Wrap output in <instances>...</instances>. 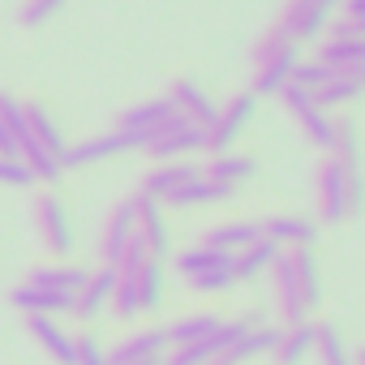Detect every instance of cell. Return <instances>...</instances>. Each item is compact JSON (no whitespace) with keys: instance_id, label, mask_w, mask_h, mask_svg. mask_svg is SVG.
<instances>
[{"instance_id":"obj_48","label":"cell","mask_w":365,"mask_h":365,"mask_svg":"<svg viewBox=\"0 0 365 365\" xmlns=\"http://www.w3.org/2000/svg\"><path fill=\"white\" fill-rule=\"evenodd\" d=\"M361 82H365V69H361Z\"/></svg>"},{"instance_id":"obj_4","label":"cell","mask_w":365,"mask_h":365,"mask_svg":"<svg viewBox=\"0 0 365 365\" xmlns=\"http://www.w3.org/2000/svg\"><path fill=\"white\" fill-rule=\"evenodd\" d=\"M31 215H35V232H39V241L48 245V254L65 258V254L73 250V220H69V207L61 202V194L43 190V194L35 198Z\"/></svg>"},{"instance_id":"obj_45","label":"cell","mask_w":365,"mask_h":365,"mask_svg":"<svg viewBox=\"0 0 365 365\" xmlns=\"http://www.w3.org/2000/svg\"><path fill=\"white\" fill-rule=\"evenodd\" d=\"M352 365H365V348H361V352H352Z\"/></svg>"},{"instance_id":"obj_38","label":"cell","mask_w":365,"mask_h":365,"mask_svg":"<svg viewBox=\"0 0 365 365\" xmlns=\"http://www.w3.org/2000/svg\"><path fill=\"white\" fill-rule=\"evenodd\" d=\"M331 78H335V73H331V69H327L322 61H301V65L292 69V82H297L301 91H309V95H314L318 86H327Z\"/></svg>"},{"instance_id":"obj_15","label":"cell","mask_w":365,"mask_h":365,"mask_svg":"<svg viewBox=\"0 0 365 365\" xmlns=\"http://www.w3.org/2000/svg\"><path fill=\"white\" fill-rule=\"evenodd\" d=\"M262 237L279 250H301V245H314L318 241V224L305 220V215H267L262 224Z\"/></svg>"},{"instance_id":"obj_2","label":"cell","mask_w":365,"mask_h":365,"mask_svg":"<svg viewBox=\"0 0 365 365\" xmlns=\"http://www.w3.org/2000/svg\"><path fill=\"white\" fill-rule=\"evenodd\" d=\"M356 176V163H339L335 155H327L314 172V194H318V220L322 224H339L348 220V180Z\"/></svg>"},{"instance_id":"obj_20","label":"cell","mask_w":365,"mask_h":365,"mask_svg":"<svg viewBox=\"0 0 365 365\" xmlns=\"http://www.w3.org/2000/svg\"><path fill=\"white\" fill-rule=\"evenodd\" d=\"M288 254V267L297 275V288H301V301L305 309L314 314L318 301H322V275H318V258H314V245H301V250H284Z\"/></svg>"},{"instance_id":"obj_8","label":"cell","mask_w":365,"mask_h":365,"mask_svg":"<svg viewBox=\"0 0 365 365\" xmlns=\"http://www.w3.org/2000/svg\"><path fill=\"white\" fill-rule=\"evenodd\" d=\"M172 116H176V112H172V103H168V99H146V103L125 108L116 129L133 142V150H146V142H150V138H155V133H159Z\"/></svg>"},{"instance_id":"obj_46","label":"cell","mask_w":365,"mask_h":365,"mask_svg":"<svg viewBox=\"0 0 365 365\" xmlns=\"http://www.w3.org/2000/svg\"><path fill=\"white\" fill-rule=\"evenodd\" d=\"M322 5H327V9H339V5H344V0H322Z\"/></svg>"},{"instance_id":"obj_9","label":"cell","mask_w":365,"mask_h":365,"mask_svg":"<svg viewBox=\"0 0 365 365\" xmlns=\"http://www.w3.org/2000/svg\"><path fill=\"white\" fill-rule=\"evenodd\" d=\"M327 18H331V9L322 5V0H288V5L279 9V22H275V31L301 48V43H309V39H314V35L327 26Z\"/></svg>"},{"instance_id":"obj_32","label":"cell","mask_w":365,"mask_h":365,"mask_svg":"<svg viewBox=\"0 0 365 365\" xmlns=\"http://www.w3.org/2000/svg\"><path fill=\"white\" fill-rule=\"evenodd\" d=\"M220 267H232V254H220V250H207V245H194L185 254H176V271L185 279H198V275L220 271Z\"/></svg>"},{"instance_id":"obj_27","label":"cell","mask_w":365,"mask_h":365,"mask_svg":"<svg viewBox=\"0 0 365 365\" xmlns=\"http://www.w3.org/2000/svg\"><path fill=\"white\" fill-rule=\"evenodd\" d=\"M279 254H284V250H279V245H271L267 237H262V241H254L250 250L232 254V275H237V284H241V279H254V275H267V271H271V262H275Z\"/></svg>"},{"instance_id":"obj_28","label":"cell","mask_w":365,"mask_h":365,"mask_svg":"<svg viewBox=\"0 0 365 365\" xmlns=\"http://www.w3.org/2000/svg\"><path fill=\"white\" fill-rule=\"evenodd\" d=\"M232 194H237L232 185H220V180L198 176V180H190L185 190H176V194L168 198V207H211V202H228Z\"/></svg>"},{"instance_id":"obj_40","label":"cell","mask_w":365,"mask_h":365,"mask_svg":"<svg viewBox=\"0 0 365 365\" xmlns=\"http://www.w3.org/2000/svg\"><path fill=\"white\" fill-rule=\"evenodd\" d=\"M331 155L339 163H356V129L348 120H335V142H331Z\"/></svg>"},{"instance_id":"obj_1","label":"cell","mask_w":365,"mask_h":365,"mask_svg":"<svg viewBox=\"0 0 365 365\" xmlns=\"http://www.w3.org/2000/svg\"><path fill=\"white\" fill-rule=\"evenodd\" d=\"M297 65H301V48L292 39H284L279 31H267L254 43V99L279 95L292 82V69Z\"/></svg>"},{"instance_id":"obj_6","label":"cell","mask_w":365,"mask_h":365,"mask_svg":"<svg viewBox=\"0 0 365 365\" xmlns=\"http://www.w3.org/2000/svg\"><path fill=\"white\" fill-rule=\"evenodd\" d=\"M267 279H271V305H275V318H279L284 327L309 322V309H305V301H301V288H297V275H292V267H288V254H279V258L271 262Z\"/></svg>"},{"instance_id":"obj_26","label":"cell","mask_w":365,"mask_h":365,"mask_svg":"<svg viewBox=\"0 0 365 365\" xmlns=\"http://www.w3.org/2000/svg\"><path fill=\"white\" fill-rule=\"evenodd\" d=\"M86 275H91V271H82V267H35V271L26 275V284H31V288H48V292H69V297H78L82 284H86Z\"/></svg>"},{"instance_id":"obj_42","label":"cell","mask_w":365,"mask_h":365,"mask_svg":"<svg viewBox=\"0 0 365 365\" xmlns=\"http://www.w3.org/2000/svg\"><path fill=\"white\" fill-rule=\"evenodd\" d=\"M56 9H65V0H26V5H22V26H39V22H48Z\"/></svg>"},{"instance_id":"obj_14","label":"cell","mask_w":365,"mask_h":365,"mask_svg":"<svg viewBox=\"0 0 365 365\" xmlns=\"http://www.w3.org/2000/svg\"><path fill=\"white\" fill-rule=\"evenodd\" d=\"M168 352V335L163 327H146V331H133L125 335L120 344L108 348V365H142V361H163Z\"/></svg>"},{"instance_id":"obj_34","label":"cell","mask_w":365,"mask_h":365,"mask_svg":"<svg viewBox=\"0 0 365 365\" xmlns=\"http://www.w3.org/2000/svg\"><path fill=\"white\" fill-rule=\"evenodd\" d=\"M159 301H163V267L150 258L138 271V305H142V314H150V309H159Z\"/></svg>"},{"instance_id":"obj_13","label":"cell","mask_w":365,"mask_h":365,"mask_svg":"<svg viewBox=\"0 0 365 365\" xmlns=\"http://www.w3.org/2000/svg\"><path fill=\"white\" fill-rule=\"evenodd\" d=\"M198 176H202V168H198V163H185V159L159 163V168H150V172L142 176L138 194H142V198H155V202H168L176 190H185L190 180H198Z\"/></svg>"},{"instance_id":"obj_21","label":"cell","mask_w":365,"mask_h":365,"mask_svg":"<svg viewBox=\"0 0 365 365\" xmlns=\"http://www.w3.org/2000/svg\"><path fill=\"white\" fill-rule=\"evenodd\" d=\"M318 61L331 69V73H361L365 69V39H344V35H331L318 52Z\"/></svg>"},{"instance_id":"obj_37","label":"cell","mask_w":365,"mask_h":365,"mask_svg":"<svg viewBox=\"0 0 365 365\" xmlns=\"http://www.w3.org/2000/svg\"><path fill=\"white\" fill-rule=\"evenodd\" d=\"M0 120H5V129L18 138V146L26 142V108L14 95H5V91H0Z\"/></svg>"},{"instance_id":"obj_23","label":"cell","mask_w":365,"mask_h":365,"mask_svg":"<svg viewBox=\"0 0 365 365\" xmlns=\"http://www.w3.org/2000/svg\"><path fill=\"white\" fill-rule=\"evenodd\" d=\"M26 108V138L35 142V146H43L48 155H65L69 150V142L61 138V129H56V120L48 116V108H39V103H22Z\"/></svg>"},{"instance_id":"obj_24","label":"cell","mask_w":365,"mask_h":365,"mask_svg":"<svg viewBox=\"0 0 365 365\" xmlns=\"http://www.w3.org/2000/svg\"><path fill=\"white\" fill-rule=\"evenodd\" d=\"M254 241H262V228H258V224H245V220L220 224V228H211V232L202 237V245H207V250H220V254H241V250H250Z\"/></svg>"},{"instance_id":"obj_30","label":"cell","mask_w":365,"mask_h":365,"mask_svg":"<svg viewBox=\"0 0 365 365\" xmlns=\"http://www.w3.org/2000/svg\"><path fill=\"white\" fill-rule=\"evenodd\" d=\"M361 91H365L361 73H335L327 86H318V91H314V103H318L322 112H335V108H348Z\"/></svg>"},{"instance_id":"obj_22","label":"cell","mask_w":365,"mask_h":365,"mask_svg":"<svg viewBox=\"0 0 365 365\" xmlns=\"http://www.w3.org/2000/svg\"><path fill=\"white\" fill-rule=\"evenodd\" d=\"M220 322H224V318H220V314H211V309H194V314H185V318H176V322H168V327H163V335H168V348L198 344V339H207V335H211Z\"/></svg>"},{"instance_id":"obj_43","label":"cell","mask_w":365,"mask_h":365,"mask_svg":"<svg viewBox=\"0 0 365 365\" xmlns=\"http://www.w3.org/2000/svg\"><path fill=\"white\" fill-rule=\"evenodd\" d=\"M0 155H5V159H18V155H22V146H18V138L5 129V120H0Z\"/></svg>"},{"instance_id":"obj_25","label":"cell","mask_w":365,"mask_h":365,"mask_svg":"<svg viewBox=\"0 0 365 365\" xmlns=\"http://www.w3.org/2000/svg\"><path fill=\"white\" fill-rule=\"evenodd\" d=\"M314 352V322H297V327H279V344L271 352L275 365H301Z\"/></svg>"},{"instance_id":"obj_31","label":"cell","mask_w":365,"mask_h":365,"mask_svg":"<svg viewBox=\"0 0 365 365\" xmlns=\"http://www.w3.org/2000/svg\"><path fill=\"white\" fill-rule=\"evenodd\" d=\"M314 352H318V365H352V352L335 322H314Z\"/></svg>"},{"instance_id":"obj_29","label":"cell","mask_w":365,"mask_h":365,"mask_svg":"<svg viewBox=\"0 0 365 365\" xmlns=\"http://www.w3.org/2000/svg\"><path fill=\"white\" fill-rule=\"evenodd\" d=\"M254 172H258V163L250 155H232V150L228 155H211V163L202 168L207 180H220V185H232V190L241 185V180H250Z\"/></svg>"},{"instance_id":"obj_33","label":"cell","mask_w":365,"mask_h":365,"mask_svg":"<svg viewBox=\"0 0 365 365\" xmlns=\"http://www.w3.org/2000/svg\"><path fill=\"white\" fill-rule=\"evenodd\" d=\"M18 159L31 168V176H35V180H61V172H65V163H61L56 155H48L43 146H35L31 138L22 142V155H18Z\"/></svg>"},{"instance_id":"obj_36","label":"cell","mask_w":365,"mask_h":365,"mask_svg":"<svg viewBox=\"0 0 365 365\" xmlns=\"http://www.w3.org/2000/svg\"><path fill=\"white\" fill-rule=\"evenodd\" d=\"M73 365H108V348L99 344V335H73Z\"/></svg>"},{"instance_id":"obj_10","label":"cell","mask_w":365,"mask_h":365,"mask_svg":"<svg viewBox=\"0 0 365 365\" xmlns=\"http://www.w3.org/2000/svg\"><path fill=\"white\" fill-rule=\"evenodd\" d=\"M129 207H133V224H138V237H142L146 254H150L155 262H159V258H168V245H172V237H168L163 202H155V198H142V194H133V198H129Z\"/></svg>"},{"instance_id":"obj_39","label":"cell","mask_w":365,"mask_h":365,"mask_svg":"<svg viewBox=\"0 0 365 365\" xmlns=\"http://www.w3.org/2000/svg\"><path fill=\"white\" fill-rule=\"evenodd\" d=\"M190 288L202 292V297H211V292H228V288H237V275H232V267H220V271H207V275L190 279Z\"/></svg>"},{"instance_id":"obj_16","label":"cell","mask_w":365,"mask_h":365,"mask_svg":"<svg viewBox=\"0 0 365 365\" xmlns=\"http://www.w3.org/2000/svg\"><path fill=\"white\" fill-rule=\"evenodd\" d=\"M116 279H120V271H116V267H99V271H91V275H86V284H82V292L73 297V314H78V318H99V314L112 305Z\"/></svg>"},{"instance_id":"obj_19","label":"cell","mask_w":365,"mask_h":365,"mask_svg":"<svg viewBox=\"0 0 365 365\" xmlns=\"http://www.w3.org/2000/svg\"><path fill=\"white\" fill-rule=\"evenodd\" d=\"M26 331H31V339L39 344V352H48L56 365H73V335H69L56 318L31 314V318H26Z\"/></svg>"},{"instance_id":"obj_35","label":"cell","mask_w":365,"mask_h":365,"mask_svg":"<svg viewBox=\"0 0 365 365\" xmlns=\"http://www.w3.org/2000/svg\"><path fill=\"white\" fill-rule=\"evenodd\" d=\"M112 314H116V318H138V314H142V305H138V271L116 279V292H112Z\"/></svg>"},{"instance_id":"obj_18","label":"cell","mask_w":365,"mask_h":365,"mask_svg":"<svg viewBox=\"0 0 365 365\" xmlns=\"http://www.w3.org/2000/svg\"><path fill=\"white\" fill-rule=\"evenodd\" d=\"M9 305L18 314H43V318H56V314H73V297L69 292H48V288H31V284H18L9 292Z\"/></svg>"},{"instance_id":"obj_5","label":"cell","mask_w":365,"mask_h":365,"mask_svg":"<svg viewBox=\"0 0 365 365\" xmlns=\"http://www.w3.org/2000/svg\"><path fill=\"white\" fill-rule=\"evenodd\" d=\"M275 99H284V108L297 116V125H301V133L318 146V150H331V142H335V120L314 103V95L309 91H301L297 82H288Z\"/></svg>"},{"instance_id":"obj_17","label":"cell","mask_w":365,"mask_h":365,"mask_svg":"<svg viewBox=\"0 0 365 365\" xmlns=\"http://www.w3.org/2000/svg\"><path fill=\"white\" fill-rule=\"evenodd\" d=\"M125 150H133V142L120 129H112V133H99V138H86V142L69 146L61 155V163L65 168H86V163H99V159H112V155H125Z\"/></svg>"},{"instance_id":"obj_47","label":"cell","mask_w":365,"mask_h":365,"mask_svg":"<svg viewBox=\"0 0 365 365\" xmlns=\"http://www.w3.org/2000/svg\"><path fill=\"white\" fill-rule=\"evenodd\" d=\"M142 365H159V361H142Z\"/></svg>"},{"instance_id":"obj_41","label":"cell","mask_w":365,"mask_h":365,"mask_svg":"<svg viewBox=\"0 0 365 365\" xmlns=\"http://www.w3.org/2000/svg\"><path fill=\"white\" fill-rule=\"evenodd\" d=\"M0 185L26 190V185H35V176H31V168H26L22 159H5V155H0Z\"/></svg>"},{"instance_id":"obj_11","label":"cell","mask_w":365,"mask_h":365,"mask_svg":"<svg viewBox=\"0 0 365 365\" xmlns=\"http://www.w3.org/2000/svg\"><path fill=\"white\" fill-rule=\"evenodd\" d=\"M168 103H172V112L176 116H185L190 125H198V129H211V120H215V103H211V95L194 82V78H176L172 86H168V95H163Z\"/></svg>"},{"instance_id":"obj_12","label":"cell","mask_w":365,"mask_h":365,"mask_svg":"<svg viewBox=\"0 0 365 365\" xmlns=\"http://www.w3.org/2000/svg\"><path fill=\"white\" fill-rule=\"evenodd\" d=\"M133 232H138V224H133V207L125 198V202H116L103 215V228H99V267H116Z\"/></svg>"},{"instance_id":"obj_44","label":"cell","mask_w":365,"mask_h":365,"mask_svg":"<svg viewBox=\"0 0 365 365\" xmlns=\"http://www.w3.org/2000/svg\"><path fill=\"white\" fill-rule=\"evenodd\" d=\"M339 18H365V0H348Z\"/></svg>"},{"instance_id":"obj_7","label":"cell","mask_w":365,"mask_h":365,"mask_svg":"<svg viewBox=\"0 0 365 365\" xmlns=\"http://www.w3.org/2000/svg\"><path fill=\"white\" fill-rule=\"evenodd\" d=\"M202 138H207V129L190 125L185 116H172V120H168V125L146 142V155H150V159H159V163H176L180 155L202 150Z\"/></svg>"},{"instance_id":"obj_3","label":"cell","mask_w":365,"mask_h":365,"mask_svg":"<svg viewBox=\"0 0 365 365\" xmlns=\"http://www.w3.org/2000/svg\"><path fill=\"white\" fill-rule=\"evenodd\" d=\"M254 108H258L254 91L232 95V99L215 112V120H211V129H207V138H202V150H211V155H228V150L237 146V138L245 133V125L254 120Z\"/></svg>"}]
</instances>
